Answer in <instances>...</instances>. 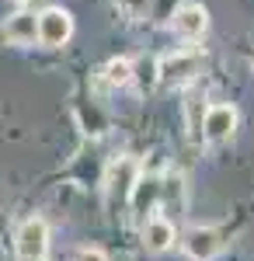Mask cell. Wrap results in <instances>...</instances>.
<instances>
[{
  "instance_id": "7a4b0ae2",
  "label": "cell",
  "mask_w": 254,
  "mask_h": 261,
  "mask_svg": "<svg viewBox=\"0 0 254 261\" xmlns=\"http://www.w3.org/2000/svg\"><path fill=\"white\" fill-rule=\"evenodd\" d=\"M14 251H18L21 261L45 258V251H49V226H45L42 216H32V220L21 223L18 237H14Z\"/></svg>"
},
{
  "instance_id": "52a82bcc",
  "label": "cell",
  "mask_w": 254,
  "mask_h": 261,
  "mask_svg": "<svg viewBox=\"0 0 254 261\" xmlns=\"http://www.w3.org/2000/svg\"><path fill=\"white\" fill-rule=\"evenodd\" d=\"M0 39L7 45H32L39 39V24H35V14L32 11H18L0 24Z\"/></svg>"
},
{
  "instance_id": "9a60e30c",
  "label": "cell",
  "mask_w": 254,
  "mask_h": 261,
  "mask_svg": "<svg viewBox=\"0 0 254 261\" xmlns=\"http://www.w3.org/2000/svg\"><path fill=\"white\" fill-rule=\"evenodd\" d=\"M146 4H150V0H122V7H125L129 14H143V11H146Z\"/></svg>"
},
{
  "instance_id": "30bf717a",
  "label": "cell",
  "mask_w": 254,
  "mask_h": 261,
  "mask_svg": "<svg viewBox=\"0 0 254 261\" xmlns=\"http://www.w3.org/2000/svg\"><path fill=\"white\" fill-rule=\"evenodd\" d=\"M136 178H139L136 161H129V157H118V161L108 167V174H105V185H108V192L122 188V192L129 195V188H133V181H136Z\"/></svg>"
},
{
  "instance_id": "8fae6325",
  "label": "cell",
  "mask_w": 254,
  "mask_h": 261,
  "mask_svg": "<svg viewBox=\"0 0 254 261\" xmlns=\"http://www.w3.org/2000/svg\"><path fill=\"white\" fill-rule=\"evenodd\" d=\"M160 205H164L167 213H174V216L185 213V181H181V174L160 178Z\"/></svg>"
},
{
  "instance_id": "8992f818",
  "label": "cell",
  "mask_w": 254,
  "mask_h": 261,
  "mask_svg": "<svg viewBox=\"0 0 254 261\" xmlns=\"http://www.w3.org/2000/svg\"><path fill=\"white\" fill-rule=\"evenodd\" d=\"M237 129V108L234 105H213L206 108V119H202V140L209 143H223L230 140Z\"/></svg>"
},
{
  "instance_id": "9c48e42d",
  "label": "cell",
  "mask_w": 254,
  "mask_h": 261,
  "mask_svg": "<svg viewBox=\"0 0 254 261\" xmlns=\"http://www.w3.org/2000/svg\"><path fill=\"white\" fill-rule=\"evenodd\" d=\"M174 244V223L167 220V216H150V220H143V247L146 251H154V254H160V251H167Z\"/></svg>"
},
{
  "instance_id": "277c9868",
  "label": "cell",
  "mask_w": 254,
  "mask_h": 261,
  "mask_svg": "<svg viewBox=\"0 0 254 261\" xmlns=\"http://www.w3.org/2000/svg\"><path fill=\"white\" fill-rule=\"evenodd\" d=\"M157 209H160V178L139 174L133 181V188H129V213L143 223V220H150Z\"/></svg>"
},
{
  "instance_id": "3957f363",
  "label": "cell",
  "mask_w": 254,
  "mask_h": 261,
  "mask_svg": "<svg viewBox=\"0 0 254 261\" xmlns=\"http://www.w3.org/2000/svg\"><path fill=\"white\" fill-rule=\"evenodd\" d=\"M35 24H39V42L49 49H59L73 35V18L63 7H45L42 14H35Z\"/></svg>"
},
{
  "instance_id": "2e32d148",
  "label": "cell",
  "mask_w": 254,
  "mask_h": 261,
  "mask_svg": "<svg viewBox=\"0 0 254 261\" xmlns=\"http://www.w3.org/2000/svg\"><path fill=\"white\" fill-rule=\"evenodd\" d=\"M35 261H45V258H35Z\"/></svg>"
},
{
  "instance_id": "6da1fadb",
  "label": "cell",
  "mask_w": 254,
  "mask_h": 261,
  "mask_svg": "<svg viewBox=\"0 0 254 261\" xmlns=\"http://www.w3.org/2000/svg\"><path fill=\"white\" fill-rule=\"evenodd\" d=\"M202 53L198 49H181V53H171V56H164L160 66H157V73H160V81L167 84V87H181V84H192L202 73Z\"/></svg>"
},
{
  "instance_id": "7c38bea8",
  "label": "cell",
  "mask_w": 254,
  "mask_h": 261,
  "mask_svg": "<svg viewBox=\"0 0 254 261\" xmlns=\"http://www.w3.org/2000/svg\"><path fill=\"white\" fill-rule=\"evenodd\" d=\"M105 81L112 84V87H125V84L133 81V63L129 60H112L105 66Z\"/></svg>"
},
{
  "instance_id": "ba28073f",
  "label": "cell",
  "mask_w": 254,
  "mask_h": 261,
  "mask_svg": "<svg viewBox=\"0 0 254 261\" xmlns=\"http://www.w3.org/2000/svg\"><path fill=\"white\" fill-rule=\"evenodd\" d=\"M209 28V14L202 4H181L174 11V32L181 39H202Z\"/></svg>"
},
{
  "instance_id": "5bb4252c",
  "label": "cell",
  "mask_w": 254,
  "mask_h": 261,
  "mask_svg": "<svg viewBox=\"0 0 254 261\" xmlns=\"http://www.w3.org/2000/svg\"><path fill=\"white\" fill-rule=\"evenodd\" d=\"M73 261H108V254L98 251V247H80L77 254H73Z\"/></svg>"
},
{
  "instance_id": "5b68a950",
  "label": "cell",
  "mask_w": 254,
  "mask_h": 261,
  "mask_svg": "<svg viewBox=\"0 0 254 261\" xmlns=\"http://www.w3.org/2000/svg\"><path fill=\"white\" fill-rule=\"evenodd\" d=\"M185 254L192 261H213L219 251H223V233L216 230V226H192L188 233H185Z\"/></svg>"
},
{
  "instance_id": "4fadbf2b",
  "label": "cell",
  "mask_w": 254,
  "mask_h": 261,
  "mask_svg": "<svg viewBox=\"0 0 254 261\" xmlns=\"http://www.w3.org/2000/svg\"><path fill=\"white\" fill-rule=\"evenodd\" d=\"M202 119H206V108H202L198 98H192L188 101V129H192V136H202Z\"/></svg>"
}]
</instances>
